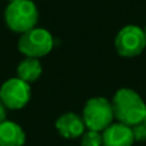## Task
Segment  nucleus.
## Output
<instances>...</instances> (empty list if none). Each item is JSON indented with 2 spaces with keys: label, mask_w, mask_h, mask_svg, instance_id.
Returning a JSON list of instances; mask_svg holds the SVG:
<instances>
[{
  "label": "nucleus",
  "mask_w": 146,
  "mask_h": 146,
  "mask_svg": "<svg viewBox=\"0 0 146 146\" xmlns=\"http://www.w3.org/2000/svg\"><path fill=\"white\" fill-rule=\"evenodd\" d=\"M5 1H8V3H12V1H14V0H5Z\"/></svg>",
  "instance_id": "obj_14"
},
{
  "label": "nucleus",
  "mask_w": 146,
  "mask_h": 146,
  "mask_svg": "<svg viewBox=\"0 0 146 146\" xmlns=\"http://www.w3.org/2000/svg\"><path fill=\"white\" fill-rule=\"evenodd\" d=\"M132 132H133L135 141L145 142L146 141V121H141L140 123L132 126Z\"/></svg>",
  "instance_id": "obj_12"
},
{
  "label": "nucleus",
  "mask_w": 146,
  "mask_h": 146,
  "mask_svg": "<svg viewBox=\"0 0 146 146\" xmlns=\"http://www.w3.org/2000/svg\"><path fill=\"white\" fill-rule=\"evenodd\" d=\"M144 31H145V36H146V27H145V30H144Z\"/></svg>",
  "instance_id": "obj_15"
},
{
  "label": "nucleus",
  "mask_w": 146,
  "mask_h": 146,
  "mask_svg": "<svg viewBox=\"0 0 146 146\" xmlns=\"http://www.w3.org/2000/svg\"><path fill=\"white\" fill-rule=\"evenodd\" d=\"M81 146H103V133L96 131H85L81 136Z\"/></svg>",
  "instance_id": "obj_11"
},
{
  "label": "nucleus",
  "mask_w": 146,
  "mask_h": 146,
  "mask_svg": "<svg viewBox=\"0 0 146 146\" xmlns=\"http://www.w3.org/2000/svg\"><path fill=\"white\" fill-rule=\"evenodd\" d=\"M4 121H7V108L0 100V123Z\"/></svg>",
  "instance_id": "obj_13"
},
{
  "label": "nucleus",
  "mask_w": 146,
  "mask_h": 146,
  "mask_svg": "<svg viewBox=\"0 0 146 146\" xmlns=\"http://www.w3.org/2000/svg\"><path fill=\"white\" fill-rule=\"evenodd\" d=\"M4 21L12 32L25 33L36 27L38 10L32 0H14L9 3L4 12Z\"/></svg>",
  "instance_id": "obj_2"
},
{
  "label": "nucleus",
  "mask_w": 146,
  "mask_h": 146,
  "mask_svg": "<svg viewBox=\"0 0 146 146\" xmlns=\"http://www.w3.org/2000/svg\"><path fill=\"white\" fill-rule=\"evenodd\" d=\"M103 146H132L135 142L132 127L123 123H111L103 132Z\"/></svg>",
  "instance_id": "obj_8"
},
{
  "label": "nucleus",
  "mask_w": 146,
  "mask_h": 146,
  "mask_svg": "<svg viewBox=\"0 0 146 146\" xmlns=\"http://www.w3.org/2000/svg\"><path fill=\"white\" fill-rule=\"evenodd\" d=\"M82 119L85 126L90 131L103 132L114 121V111L111 101L108 99L96 96L86 101L82 110Z\"/></svg>",
  "instance_id": "obj_3"
},
{
  "label": "nucleus",
  "mask_w": 146,
  "mask_h": 146,
  "mask_svg": "<svg viewBox=\"0 0 146 146\" xmlns=\"http://www.w3.org/2000/svg\"><path fill=\"white\" fill-rule=\"evenodd\" d=\"M31 99L30 83L22 81L21 78H9L0 87V100L5 108L12 110L23 109Z\"/></svg>",
  "instance_id": "obj_6"
},
{
  "label": "nucleus",
  "mask_w": 146,
  "mask_h": 146,
  "mask_svg": "<svg viewBox=\"0 0 146 146\" xmlns=\"http://www.w3.org/2000/svg\"><path fill=\"white\" fill-rule=\"evenodd\" d=\"M55 128L59 132V135L67 140L78 139L86 131V126L82 117L76 113H72V111L62 114L56 119Z\"/></svg>",
  "instance_id": "obj_7"
},
{
  "label": "nucleus",
  "mask_w": 146,
  "mask_h": 146,
  "mask_svg": "<svg viewBox=\"0 0 146 146\" xmlns=\"http://www.w3.org/2000/svg\"><path fill=\"white\" fill-rule=\"evenodd\" d=\"M54 46L53 35L46 28L35 27L22 33L18 40V50L26 58L40 59L48 55Z\"/></svg>",
  "instance_id": "obj_4"
},
{
  "label": "nucleus",
  "mask_w": 146,
  "mask_h": 146,
  "mask_svg": "<svg viewBox=\"0 0 146 146\" xmlns=\"http://www.w3.org/2000/svg\"><path fill=\"white\" fill-rule=\"evenodd\" d=\"M144 121H146V114H145V118H144Z\"/></svg>",
  "instance_id": "obj_16"
},
{
  "label": "nucleus",
  "mask_w": 146,
  "mask_h": 146,
  "mask_svg": "<svg viewBox=\"0 0 146 146\" xmlns=\"http://www.w3.org/2000/svg\"><path fill=\"white\" fill-rule=\"evenodd\" d=\"M26 133L18 123L4 121L0 123V146H23Z\"/></svg>",
  "instance_id": "obj_9"
},
{
  "label": "nucleus",
  "mask_w": 146,
  "mask_h": 146,
  "mask_svg": "<svg viewBox=\"0 0 146 146\" xmlns=\"http://www.w3.org/2000/svg\"><path fill=\"white\" fill-rule=\"evenodd\" d=\"M115 50L123 58H135L140 55L146 48L145 31L135 25L124 26L117 33L114 40Z\"/></svg>",
  "instance_id": "obj_5"
},
{
  "label": "nucleus",
  "mask_w": 146,
  "mask_h": 146,
  "mask_svg": "<svg viewBox=\"0 0 146 146\" xmlns=\"http://www.w3.org/2000/svg\"><path fill=\"white\" fill-rule=\"evenodd\" d=\"M114 118L126 126H135L144 121L146 104L142 98L132 88H119L111 100Z\"/></svg>",
  "instance_id": "obj_1"
},
{
  "label": "nucleus",
  "mask_w": 146,
  "mask_h": 146,
  "mask_svg": "<svg viewBox=\"0 0 146 146\" xmlns=\"http://www.w3.org/2000/svg\"><path fill=\"white\" fill-rule=\"evenodd\" d=\"M42 66L40 60L35 58H25L17 67V77L27 83H32L40 78Z\"/></svg>",
  "instance_id": "obj_10"
}]
</instances>
